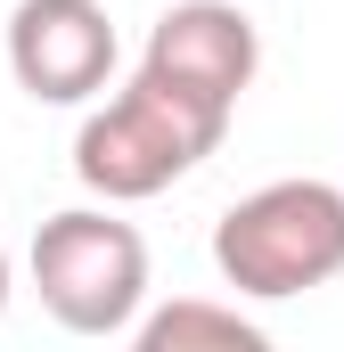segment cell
I'll list each match as a JSON object with an SVG mask.
<instances>
[{
	"mask_svg": "<svg viewBox=\"0 0 344 352\" xmlns=\"http://www.w3.org/2000/svg\"><path fill=\"white\" fill-rule=\"evenodd\" d=\"M262 344L270 336L238 303H205V295H180V303L140 320V352H262Z\"/></svg>",
	"mask_w": 344,
	"mask_h": 352,
	"instance_id": "obj_6",
	"label": "cell"
},
{
	"mask_svg": "<svg viewBox=\"0 0 344 352\" xmlns=\"http://www.w3.org/2000/svg\"><path fill=\"white\" fill-rule=\"evenodd\" d=\"M213 270L255 303L328 287L344 270V188L336 180H270L255 197H238L213 221Z\"/></svg>",
	"mask_w": 344,
	"mask_h": 352,
	"instance_id": "obj_2",
	"label": "cell"
},
{
	"mask_svg": "<svg viewBox=\"0 0 344 352\" xmlns=\"http://www.w3.org/2000/svg\"><path fill=\"white\" fill-rule=\"evenodd\" d=\"M0 311H8V254H0Z\"/></svg>",
	"mask_w": 344,
	"mask_h": 352,
	"instance_id": "obj_7",
	"label": "cell"
},
{
	"mask_svg": "<svg viewBox=\"0 0 344 352\" xmlns=\"http://www.w3.org/2000/svg\"><path fill=\"white\" fill-rule=\"evenodd\" d=\"M8 74L41 107H83L115 74V25L98 0H17L8 16Z\"/></svg>",
	"mask_w": 344,
	"mask_h": 352,
	"instance_id": "obj_4",
	"label": "cell"
},
{
	"mask_svg": "<svg viewBox=\"0 0 344 352\" xmlns=\"http://www.w3.org/2000/svg\"><path fill=\"white\" fill-rule=\"evenodd\" d=\"M33 287H41V311L74 336H123L148 303V246L131 221L115 213H50L33 230Z\"/></svg>",
	"mask_w": 344,
	"mask_h": 352,
	"instance_id": "obj_3",
	"label": "cell"
},
{
	"mask_svg": "<svg viewBox=\"0 0 344 352\" xmlns=\"http://www.w3.org/2000/svg\"><path fill=\"white\" fill-rule=\"evenodd\" d=\"M140 66L164 74V82H180V90H197V98H213V107H238L246 82H255V66H262L255 16L230 8V0H180V8L156 16Z\"/></svg>",
	"mask_w": 344,
	"mask_h": 352,
	"instance_id": "obj_5",
	"label": "cell"
},
{
	"mask_svg": "<svg viewBox=\"0 0 344 352\" xmlns=\"http://www.w3.org/2000/svg\"><path fill=\"white\" fill-rule=\"evenodd\" d=\"M222 131H230V107H213V98H197V90H180V82L140 66L74 131V173L107 205H131V197H156L180 173H197L222 148Z\"/></svg>",
	"mask_w": 344,
	"mask_h": 352,
	"instance_id": "obj_1",
	"label": "cell"
}]
</instances>
